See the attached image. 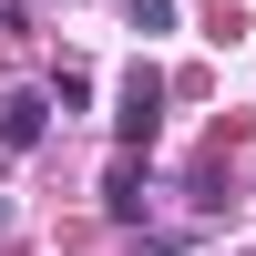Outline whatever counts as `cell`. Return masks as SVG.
<instances>
[{"label":"cell","instance_id":"6da1fadb","mask_svg":"<svg viewBox=\"0 0 256 256\" xmlns=\"http://www.w3.org/2000/svg\"><path fill=\"white\" fill-rule=\"evenodd\" d=\"M41 123H52V92H10V102H0V144H10V154H31Z\"/></svg>","mask_w":256,"mask_h":256},{"label":"cell","instance_id":"7a4b0ae2","mask_svg":"<svg viewBox=\"0 0 256 256\" xmlns=\"http://www.w3.org/2000/svg\"><path fill=\"white\" fill-rule=\"evenodd\" d=\"M154 113H164V82L134 62V72H123V134H154Z\"/></svg>","mask_w":256,"mask_h":256}]
</instances>
